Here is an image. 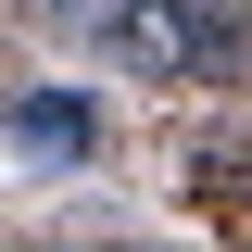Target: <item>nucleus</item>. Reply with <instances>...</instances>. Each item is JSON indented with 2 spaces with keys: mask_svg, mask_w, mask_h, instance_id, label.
<instances>
[{
  "mask_svg": "<svg viewBox=\"0 0 252 252\" xmlns=\"http://www.w3.org/2000/svg\"><path fill=\"white\" fill-rule=\"evenodd\" d=\"M38 13H63V26H101V38L126 26V0H38Z\"/></svg>",
  "mask_w": 252,
  "mask_h": 252,
  "instance_id": "2",
  "label": "nucleus"
},
{
  "mask_svg": "<svg viewBox=\"0 0 252 252\" xmlns=\"http://www.w3.org/2000/svg\"><path fill=\"white\" fill-rule=\"evenodd\" d=\"M164 26H177L189 76H240V13H227V0H164Z\"/></svg>",
  "mask_w": 252,
  "mask_h": 252,
  "instance_id": "1",
  "label": "nucleus"
}]
</instances>
